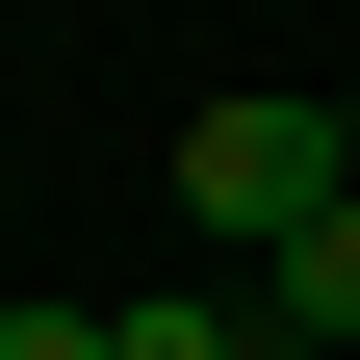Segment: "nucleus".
Segmentation results:
<instances>
[{
	"mask_svg": "<svg viewBox=\"0 0 360 360\" xmlns=\"http://www.w3.org/2000/svg\"><path fill=\"white\" fill-rule=\"evenodd\" d=\"M335 206V103H180V232L206 257H283Z\"/></svg>",
	"mask_w": 360,
	"mask_h": 360,
	"instance_id": "obj_1",
	"label": "nucleus"
},
{
	"mask_svg": "<svg viewBox=\"0 0 360 360\" xmlns=\"http://www.w3.org/2000/svg\"><path fill=\"white\" fill-rule=\"evenodd\" d=\"M257 283H283V335H309V360H360V180H335V206H309L283 257H257Z\"/></svg>",
	"mask_w": 360,
	"mask_h": 360,
	"instance_id": "obj_2",
	"label": "nucleus"
},
{
	"mask_svg": "<svg viewBox=\"0 0 360 360\" xmlns=\"http://www.w3.org/2000/svg\"><path fill=\"white\" fill-rule=\"evenodd\" d=\"M103 360H283L257 309H206V283H155V309H103Z\"/></svg>",
	"mask_w": 360,
	"mask_h": 360,
	"instance_id": "obj_3",
	"label": "nucleus"
},
{
	"mask_svg": "<svg viewBox=\"0 0 360 360\" xmlns=\"http://www.w3.org/2000/svg\"><path fill=\"white\" fill-rule=\"evenodd\" d=\"M0 360H103V309H0Z\"/></svg>",
	"mask_w": 360,
	"mask_h": 360,
	"instance_id": "obj_4",
	"label": "nucleus"
},
{
	"mask_svg": "<svg viewBox=\"0 0 360 360\" xmlns=\"http://www.w3.org/2000/svg\"><path fill=\"white\" fill-rule=\"evenodd\" d=\"M335 180H360V77H335Z\"/></svg>",
	"mask_w": 360,
	"mask_h": 360,
	"instance_id": "obj_5",
	"label": "nucleus"
},
{
	"mask_svg": "<svg viewBox=\"0 0 360 360\" xmlns=\"http://www.w3.org/2000/svg\"><path fill=\"white\" fill-rule=\"evenodd\" d=\"M0 206H26V155H0Z\"/></svg>",
	"mask_w": 360,
	"mask_h": 360,
	"instance_id": "obj_6",
	"label": "nucleus"
}]
</instances>
